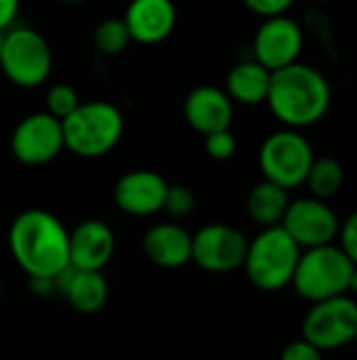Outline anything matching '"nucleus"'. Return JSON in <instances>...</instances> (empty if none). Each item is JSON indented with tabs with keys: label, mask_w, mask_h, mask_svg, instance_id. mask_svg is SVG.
Masks as SVG:
<instances>
[{
	"label": "nucleus",
	"mask_w": 357,
	"mask_h": 360,
	"mask_svg": "<svg viewBox=\"0 0 357 360\" xmlns=\"http://www.w3.org/2000/svg\"><path fill=\"white\" fill-rule=\"evenodd\" d=\"M2 44H4V32H0V57H2Z\"/></svg>",
	"instance_id": "31"
},
{
	"label": "nucleus",
	"mask_w": 357,
	"mask_h": 360,
	"mask_svg": "<svg viewBox=\"0 0 357 360\" xmlns=\"http://www.w3.org/2000/svg\"><path fill=\"white\" fill-rule=\"evenodd\" d=\"M343 184H345L343 165L332 156H320L314 160L303 186L309 190V196L320 200H330L341 192Z\"/></svg>",
	"instance_id": "21"
},
{
	"label": "nucleus",
	"mask_w": 357,
	"mask_h": 360,
	"mask_svg": "<svg viewBox=\"0 0 357 360\" xmlns=\"http://www.w3.org/2000/svg\"><path fill=\"white\" fill-rule=\"evenodd\" d=\"M65 150L80 158H101L109 154L124 135L122 110L103 99L80 101V105L61 120Z\"/></svg>",
	"instance_id": "3"
},
{
	"label": "nucleus",
	"mask_w": 357,
	"mask_h": 360,
	"mask_svg": "<svg viewBox=\"0 0 357 360\" xmlns=\"http://www.w3.org/2000/svg\"><path fill=\"white\" fill-rule=\"evenodd\" d=\"M242 4H244L250 13H255V15L267 19V17L286 15V13L297 4V0H242Z\"/></svg>",
	"instance_id": "27"
},
{
	"label": "nucleus",
	"mask_w": 357,
	"mask_h": 360,
	"mask_svg": "<svg viewBox=\"0 0 357 360\" xmlns=\"http://www.w3.org/2000/svg\"><path fill=\"white\" fill-rule=\"evenodd\" d=\"M248 238L229 224H208L191 234V262L206 272L225 274L244 266Z\"/></svg>",
	"instance_id": "10"
},
{
	"label": "nucleus",
	"mask_w": 357,
	"mask_h": 360,
	"mask_svg": "<svg viewBox=\"0 0 357 360\" xmlns=\"http://www.w3.org/2000/svg\"><path fill=\"white\" fill-rule=\"evenodd\" d=\"M78 105H80V97L72 84L57 82L46 91V112L59 120L69 116Z\"/></svg>",
	"instance_id": "23"
},
{
	"label": "nucleus",
	"mask_w": 357,
	"mask_h": 360,
	"mask_svg": "<svg viewBox=\"0 0 357 360\" xmlns=\"http://www.w3.org/2000/svg\"><path fill=\"white\" fill-rule=\"evenodd\" d=\"M8 247L29 278L55 281L69 268V232L57 215L44 209H27L13 219Z\"/></svg>",
	"instance_id": "2"
},
{
	"label": "nucleus",
	"mask_w": 357,
	"mask_h": 360,
	"mask_svg": "<svg viewBox=\"0 0 357 360\" xmlns=\"http://www.w3.org/2000/svg\"><path fill=\"white\" fill-rule=\"evenodd\" d=\"M353 344H356V348H357V335H356V340H353Z\"/></svg>",
	"instance_id": "34"
},
{
	"label": "nucleus",
	"mask_w": 357,
	"mask_h": 360,
	"mask_svg": "<svg viewBox=\"0 0 357 360\" xmlns=\"http://www.w3.org/2000/svg\"><path fill=\"white\" fill-rule=\"evenodd\" d=\"M59 2H67V4H78V2H84V0H59Z\"/></svg>",
	"instance_id": "32"
},
{
	"label": "nucleus",
	"mask_w": 357,
	"mask_h": 360,
	"mask_svg": "<svg viewBox=\"0 0 357 360\" xmlns=\"http://www.w3.org/2000/svg\"><path fill=\"white\" fill-rule=\"evenodd\" d=\"M143 251L158 268H183L187 262H191V234L170 221L156 224L143 236Z\"/></svg>",
	"instance_id": "17"
},
{
	"label": "nucleus",
	"mask_w": 357,
	"mask_h": 360,
	"mask_svg": "<svg viewBox=\"0 0 357 360\" xmlns=\"http://www.w3.org/2000/svg\"><path fill=\"white\" fill-rule=\"evenodd\" d=\"M280 360H324V352L320 348H316L314 344H309L307 340H295L290 342L282 354Z\"/></svg>",
	"instance_id": "28"
},
{
	"label": "nucleus",
	"mask_w": 357,
	"mask_h": 360,
	"mask_svg": "<svg viewBox=\"0 0 357 360\" xmlns=\"http://www.w3.org/2000/svg\"><path fill=\"white\" fill-rule=\"evenodd\" d=\"M204 148H206V154L213 160L223 162V160L234 158V154L238 150V139L231 133V129H223V131H215V133L206 135L204 137Z\"/></svg>",
	"instance_id": "25"
},
{
	"label": "nucleus",
	"mask_w": 357,
	"mask_h": 360,
	"mask_svg": "<svg viewBox=\"0 0 357 360\" xmlns=\"http://www.w3.org/2000/svg\"><path fill=\"white\" fill-rule=\"evenodd\" d=\"M301 251L303 249L282 226L263 228L252 240H248L242 268L257 289L280 291L292 283Z\"/></svg>",
	"instance_id": "4"
},
{
	"label": "nucleus",
	"mask_w": 357,
	"mask_h": 360,
	"mask_svg": "<svg viewBox=\"0 0 357 360\" xmlns=\"http://www.w3.org/2000/svg\"><path fill=\"white\" fill-rule=\"evenodd\" d=\"M65 150L61 120L53 114L34 112L17 122L11 133L13 156L27 167H40L55 160Z\"/></svg>",
	"instance_id": "9"
},
{
	"label": "nucleus",
	"mask_w": 357,
	"mask_h": 360,
	"mask_svg": "<svg viewBox=\"0 0 357 360\" xmlns=\"http://www.w3.org/2000/svg\"><path fill=\"white\" fill-rule=\"evenodd\" d=\"M130 42L133 40H130V34H128L122 17L103 19L95 27V32H93V44H95V49L101 55H107V57L120 55L122 51H126V46Z\"/></svg>",
	"instance_id": "22"
},
{
	"label": "nucleus",
	"mask_w": 357,
	"mask_h": 360,
	"mask_svg": "<svg viewBox=\"0 0 357 360\" xmlns=\"http://www.w3.org/2000/svg\"><path fill=\"white\" fill-rule=\"evenodd\" d=\"M265 103L282 127L303 131L326 118L332 84L318 68L297 61L271 72Z\"/></svg>",
	"instance_id": "1"
},
{
	"label": "nucleus",
	"mask_w": 357,
	"mask_h": 360,
	"mask_svg": "<svg viewBox=\"0 0 357 360\" xmlns=\"http://www.w3.org/2000/svg\"><path fill=\"white\" fill-rule=\"evenodd\" d=\"M316 160L311 141L297 129H278L269 133L259 148V169L263 179L295 190L305 184V177Z\"/></svg>",
	"instance_id": "6"
},
{
	"label": "nucleus",
	"mask_w": 357,
	"mask_h": 360,
	"mask_svg": "<svg viewBox=\"0 0 357 360\" xmlns=\"http://www.w3.org/2000/svg\"><path fill=\"white\" fill-rule=\"evenodd\" d=\"M305 49L303 25L288 13L278 17H267L255 32L252 38V59H257L269 72L286 68L301 61Z\"/></svg>",
	"instance_id": "11"
},
{
	"label": "nucleus",
	"mask_w": 357,
	"mask_h": 360,
	"mask_svg": "<svg viewBox=\"0 0 357 360\" xmlns=\"http://www.w3.org/2000/svg\"><path fill=\"white\" fill-rule=\"evenodd\" d=\"M55 289H59L67 304L80 314L99 312L109 295L107 281L103 278L101 272L76 270L72 266L55 278Z\"/></svg>",
	"instance_id": "18"
},
{
	"label": "nucleus",
	"mask_w": 357,
	"mask_h": 360,
	"mask_svg": "<svg viewBox=\"0 0 357 360\" xmlns=\"http://www.w3.org/2000/svg\"><path fill=\"white\" fill-rule=\"evenodd\" d=\"M356 335L357 300L353 295H339L311 304L301 325V338L322 352L341 350L353 344Z\"/></svg>",
	"instance_id": "8"
},
{
	"label": "nucleus",
	"mask_w": 357,
	"mask_h": 360,
	"mask_svg": "<svg viewBox=\"0 0 357 360\" xmlns=\"http://www.w3.org/2000/svg\"><path fill=\"white\" fill-rule=\"evenodd\" d=\"M122 19L133 42L160 44L175 32L177 6L173 0H130Z\"/></svg>",
	"instance_id": "15"
},
{
	"label": "nucleus",
	"mask_w": 357,
	"mask_h": 360,
	"mask_svg": "<svg viewBox=\"0 0 357 360\" xmlns=\"http://www.w3.org/2000/svg\"><path fill=\"white\" fill-rule=\"evenodd\" d=\"M337 240H339L341 251L357 266V211H353L351 215H347L341 221Z\"/></svg>",
	"instance_id": "26"
},
{
	"label": "nucleus",
	"mask_w": 357,
	"mask_h": 360,
	"mask_svg": "<svg viewBox=\"0 0 357 360\" xmlns=\"http://www.w3.org/2000/svg\"><path fill=\"white\" fill-rule=\"evenodd\" d=\"M280 226L305 251L322 245H332L337 240L341 219L328 205V200L303 196L290 200Z\"/></svg>",
	"instance_id": "12"
},
{
	"label": "nucleus",
	"mask_w": 357,
	"mask_h": 360,
	"mask_svg": "<svg viewBox=\"0 0 357 360\" xmlns=\"http://www.w3.org/2000/svg\"><path fill=\"white\" fill-rule=\"evenodd\" d=\"M168 184L149 169H135L124 173L114 186V202L120 211L133 217H149L162 211Z\"/></svg>",
	"instance_id": "13"
},
{
	"label": "nucleus",
	"mask_w": 357,
	"mask_h": 360,
	"mask_svg": "<svg viewBox=\"0 0 357 360\" xmlns=\"http://www.w3.org/2000/svg\"><path fill=\"white\" fill-rule=\"evenodd\" d=\"M116 251V236L101 219H86L69 232V266L101 272Z\"/></svg>",
	"instance_id": "16"
},
{
	"label": "nucleus",
	"mask_w": 357,
	"mask_h": 360,
	"mask_svg": "<svg viewBox=\"0 0 357 360\" xmlns=\"http://www.w3.org/2000/svg\"><path fill=\"white\" fill-rule=\"evenodd\" d=\"M194 209H196V196H194V192L187 186H183V184L168 186L162 211H166L173 217H185Z\"/></svg>",
	"instance_id": "24"
},
{
	"label": "nucleus",
	"mask_w": 357,
	"mask_h": 360,
	"mask_svg": "<svg viewBox=\"0 0 357 360\" xmlns=\"http://www.w3.org/2000/svg\"><path fill=\"white\" fill-rule=\"evenodd\" d=\"M271 82V72L263 68L257 59L248 57L231 65L225 78V93L234 103L240 105H261L267 99Z\"/></svg>",
	"instance_id": "19"
},
{
	"label": "nucleus",
	"mask_w": 357,
	"mask_h": 360,
	"mask_svg": "<svg viewBox=\"0 0 357 360\" xmlns=\"http://www.w3.org/2000/svg\"><path fill=\"white\" fill-rule=\"evenodd\" d=\"M316 2H335V0H316Z\"/></svg>",
	"instance_id": "33"
},
{
	"label": "nucleus",
	"mask_w": 357,
	"mask_h": 360,
	"mask_svg": "<svg viewBox=\"0 0 357 360\" xmlns=\"http://www.w3.org/2000/svg\"><path fill=\"white\" fill-rule=\"evenodd\" d=\"M53 51L46 38L27 25H13L4 32L0 70L19 89H36L50 76Z\"/></svg>",
	"instance_id": "7"
},
{
	"label": "nucleus",
	"mask_w": 357,
	"mask_h": 360,
	"mask_svg": "<svg viewBox=\"0 0 357 360\" xmlns=\"http://www.w3.org/2000/svg\"><path fill=\"white\" fill-rule=\"evenodd\" d=\"M21 0H0V32H6L15 25V19L19 15Z\"/></svg>",
	"instance_id": "29"
},
{
	"label": "nucleus",
	"mask_w": 357,
	"mask_h": 360,
	"mask_svg": "<svg viewBox=\"0 0 357 360\" xmlns=\"http://www.w3.org/2000/svg\"><path fill=\"white\" fill-rule=\"evenodd\" d=\"M347 295H357V266L353 268V272H351V278H349V291H347Z\"/></svg>",
	"instance_id": "30"
},
{
	"label": "nucleus",
	"mask_w": 357,
	"mask_h": 360,
	"mask_svg": "<svg viewBox=\"0 0 357 360\" xmlns=\"http://www.w3.org/2000/svg\"><path fill=\"white\" fill-rule=\"evenodd\" d=\"M356 264L341 251L339 245H322L301 251L292 287L297 295L309 304L347 295L349 278Z\"/></svg>",
	"instance_id": "5"
},
{
	"label": "nucleus",
	"mask_w": 357,
	"mask_h": 360,
	"mask_svg": "<svg viewBox=\"0 0 357 360\" xmlns=\"http://www.w3.org/2000/svg\"><path fill=\"white\" fill-rule=\"evenodd\" d=\"M0 297H2V285H0Z\"/></svg>",
	"instance_id": "35"
},
{
	"label": "nucleus",
	"mask_w": 357,
	"mask_h": 360,
	"mask_svg": "<svg viewBox=\"0 0 357 360\" xmlns=\"http://www.w3.org/2000/svg\"><path fill=\"white\" fill-rule=\"evenodd\" d=\"M288 205H290L288 190H284L282 186H278L274 181L263 179L248 192L246 213L257 226L271 228V226L282 224Z\"/></svg>",
	"instance_id": "20"
},
{
	"label": "nucleus",
	"mask_w": 357,
	"mask_h": 360,
	"mask_svg": "<svg viewBox=\"0 0 357 360\" xmlns=\"http://www.w3.org/2000/svg\"><path fill=\"white\" fill-rule=\"evenodd\" d=\"M183 118L196 133L206 137L215 131L231 129L234 101L225 89L215 84H200L187 93L183 101Z\"/></svg>",
	"instance_id": "14"
}]
</instances>
